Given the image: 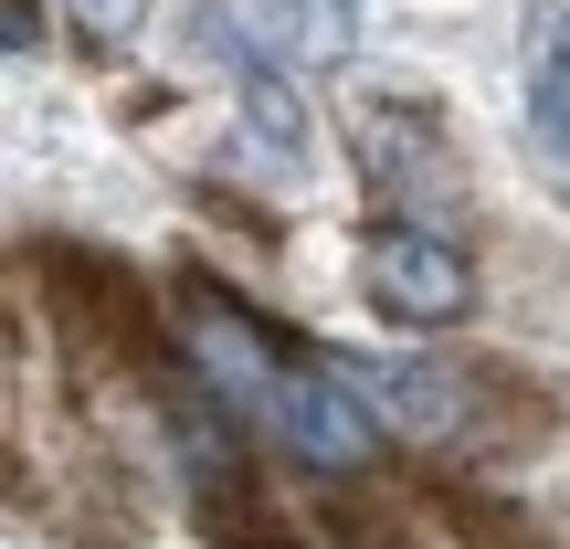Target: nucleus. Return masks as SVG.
<instances>
[{
  "label": "nucleus",
  "mask_w": 570,
  "mask_h": 549,
  "mask_svg": "<svg viewBox=\"0 0 570 549\" xmlns=\"http://www.w3.org/2000/svg\"><path fill=\"white\" fill-rule=\"evenodd\" d=\"M169 339H180V370L233 412V423H265V402L285 391V370H296V349H285L223 275H180V317H169Z\"/></svg>",
  "instance_id": "obj_1"
},
{
  "label": "nucleus",
  "mask_w": 570,
  "mask_h": 549,
  "mask_svg": "<svg viewBox=\"0 0 570 549\" xmlns=\"http://www.w3.org/2000/svg\"><path fill=\"white\" fill-rule=\"evenodd\" d=\"M265 444L285 454L296 476H317V487H360L370 465H381V412H370V391L348 381V360H306L285 370V391L265 402Z\"/></svg>",
  "instance_id": "obj_2"
},
{
  "label": "nucleus",
  "mask_w": 570,
  "mask_h": 549,
  "mask_svg": "<svg viewBox=\"0 0 570 549\" xmlns=\"http://www.w3.org/2000/svg\"><path fill=\"white\" fill-rule=\"evenodd\" d=\"M348 381L370 391L381 433L412 454H487L497 444V402H487L497 381L465 360H348Z\"/></svg>",
  "instance_id": "obj_3"
},
{
  "label": "nucleus",
  "mask_w": 570,
  "mask_h": 549,
  "mask_svg": "<svg viewBox=\"0 0 570 549\" xmlns=\"http://www.w3.org/2000/svg\"><path fill=\"white\" fill-rule=\"evenodd\" d=\"M360 296H370V317L412 327V339H444V327L475 317V254L444 223H412L402 212V223H381L360 244Z\"/></svg>",
  "instance_id": "obj_4"
},
{
  "label": "nucleus",
  "mask_w": 570,
  "mask_h": 549,
  "mask_svg": "<svg viewBox=\"0 0 570 549\" xmlns=\"http://www.w3.org/2000/svg\"><path fill=\"white\" fill-rule=\"evenodd\" d=\"M212 32L233 42V63L338 75L360 53V0H212Z\"/></svg>",
  "instance_id": "obj_5"
},
{
  "label": "nucleus",
  "mask_w": 570,
  "mask_h": 549,
  "mask_svg": "<svg viewBox=\"0 0 570 549\" xmlns=\"http://www.w3.org/2000/svg\"><path fill=\"white\" fill-rule=\"evenodd\" d=\"M529 138L570 169V11L529 0Z\"/></svg>",
  "instance_id": "obj_6"
},
{
  "label": "nucleus",
  "mask_w": 570,
  "mask_h": 549,
  "mask_svg": "<svg viewBox=\"0 0 570 549\" xmlns=\"http://www.w3.org/2000/svg\"><path fill=\"white\" fill-rule=\"evenodd\" d=\"M233 106H244V127H254V148L265 159H306V96H296V75H275V63H233Z\"/></svg>",
  "instance_id": "obj_7"
},
{
  "label": "nucleus",
  "mask_w": 570,
  "mask_h": 549,
  "mask_svg": "<svg viewBox=\"0 0 570 549\" xmlns=\"http://www.w3.org/2000/svg\"><path fill=\"white\" fill-rule=\"evenodd\" d=\"M63 21H75L85 42H127L148 21V0H63Z\"/></svg>",
  "instance_id": "obj_8"
},
{
  "label": "nucleus",
  "mask_w": 570,
  "mask_h": 549,
  "mask_svg": "<svg viewBox=\"0 0 570 549\" xmlns=\"http://www.w3.org/2000/svg\"><path fill=\"white\" fill-rule=\"evenodd\" d=\"M212 549H296V539H275V529H254V518H223V508H212Z\"/></svg>",
  "instance_id": "obj_9"
},
{
  "label": "nucleus",
  "mask_w": 570,
  "mask_h": 549,
  "mask_svg": "<svg viewBox=\"0 0 570 549\" xmlns=\"http://www.w3.org/2000/svg\"><path fill=\"white\" fill-rule=\"evenodd\" d=\"M0 42H11V53H42V11L32 0H0Z\"/></svg>",
  "instance_id": "obj_10"
}]
</instances>
